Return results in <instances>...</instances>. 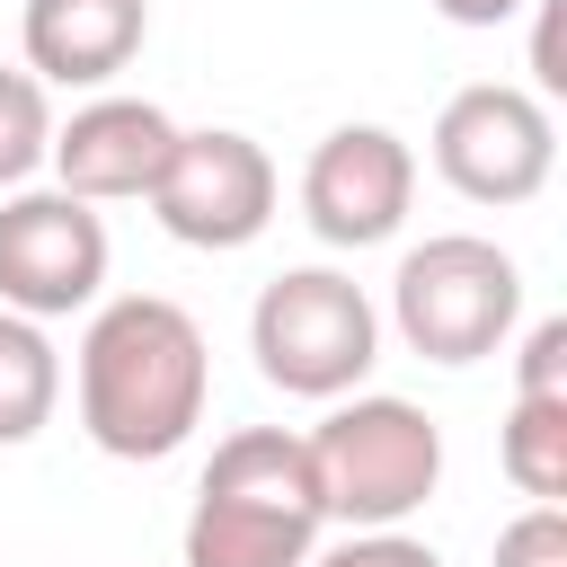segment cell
I'll list each match as a JSON object with an SVG mask.
<instances>
[{"instance_id":"6da1fadb","label":"cell","mask_w":567,"mask_h":567,"mask_svg":"<svg viewBox=\"0 0 567 567\" xmlns=\"http://www.w3.org/2000/svg\"><path fill=\"white\" fill-rule=\"evenodd\" d=\"M80 434L106 461H168L213 399V354L195 310H177L168 292H115L89 310L80 328Z\"/></svg>"},{"instance_id":"7a4b0ae2","label":"cell","mask_w":567,"mask_h":567,"mask_svg":"<svg viewBox=\"0 0 567 567\" xmlns=\"http://www.w3.org/2000/svg\"><path fill=\"white\" fill-rule=\"evenodd\" d=\"M328 532L310 443L284 425H239L213 443L186 505V567H301Z\"/></svg>"},{"instance_id":"3957f363","label":"cell","mask_w":567,"mask_h":567,"mask_svg":"<svg viewBox=\"0 0 567 567\" xmlns=\"http://www.w3.org/2000/svg\"><path fill=\"white\" fill-rule=\"evenodd\" d=\"M301 443H310L319 505L346 532H390V523H408L443 487V425L416 399H390V390L328 399V416Z\"/></svg>"},{"instance_id":"277c9868","label":"cell","mask_w":567,"mask_h":567,"mask_svg":"<svg viewBox=\"0 0 567 567\" xmlns=\"http://www.w3.org/2000/svg\"><path fill=\"white\" fill-rule=\"evenodd\" d=\"M514 319H523V266L478 230H434L390 275V328L408 337V354L443 372L505 354Z\"/></svg>"},{"instance_id":"5b68a950","label":"cell","mask_w":567,"mask_h":567,"mask_svg":"<svg viewBox=\"0 0 567 567\" xmlns=\"http://www.w3.org/2000/svg\"><path fill=\"white\" fill-rule=\"evenodd\" d=\"M248 354L284 399H346L381 363V310L337 266H284L248 310Z\"/></svg>"},{"instance_id":"8992f818","label":"cell","mask_w":567,"mask_h":567,"mask_svg":"<svg viewBox=\"0 0 567 567\" xmlns=\"http://www.w3.org/2000/svg\"><path fill=\"white\" fill-rule=\"evenodd\" d=\"M425 151H434V177L461 204H496L505 213V204H532L549 186V168H558V115H549V97H532L514 80H470V89L443 97Z\"/></svg>"},{"instance_id":"52a82bcc","label":"cell","mask_w":567,"mask_h":567,"mask_svg":"<svg viewBox=\"0 0 567 567\" xmlns=\"http://www.w3.org/2000/svg\"><path fill=\"white\" fill-rule=\"evenodd\" d=\"M106 221L71 186H9L0 195V310L71 319L106 292Z\"/></svg>"},{"instance_id":"ba28073f","label":"cell","mask_w":567,"mask_h":567,"mask_svg":"<svg viewBox=\"0 0 567 567\" xmlns=\"http://www.w3.org/2000/svg\"><path fill=\"white\" fill-rule=\"evenodd\" d=\"M275 195H284V186H275V159H266L257 133H239V124H195V133H177V151H168V168H159V186H151V213H159V230H168L177 248L221 257V248L266 239Z\"/></svg>"},{"instance_id":"9c48e42d","label":"cell","mask_w":567,"mask_h":567,"mask_svg":"<svg viewBox=\"0 0 567 567\" xmlns=\"http://www.w3.org/2000/svg\"><path fill=\"white\" fill-rule=\"evenodd\" d=\"M416 204V151L390 124H337L301 168V221L328 248H381L399 239Z\"/></svg>"},{"instance_id":"30bf717a","label":"cell","mask_w":567,"mask_h":567,"mask_svg":"<svg viewBox=\"0 0 567 567\" xmlns=\"http://www.w3.org/2000/svg\"><path fill=\"white\" fill-rule=\"evenodd\" d=\"M168 151H177L168 106L124 97V89H97L89 106H71V115L53 124L44 168H53V186H71L80 204H151Z\"/></svg>"},{"instance_id":"8fae6325","label":"cell","mask_w":567,"mask_h":567,"mask_svg":"<svg viewBox=\"0 0 567 567\" xmlns=\"http://www.w3.org/2000/svg\"><path fill=\"white\" fill-rule=\"evenodd\" d=\"M151 35V0H27L18 44L44 89H106Z\"/></svg>"},{"instance_id":"7c38bea8","label":"cell","mask_w":567,"mask_h":567,"mask_svg":"<svg viewBox=\"0 0 567 567\" xmlns=\"http://www.w3.org/2000/svg\"><path fill=\"white\" fill-rule=\"evenodd\" d=\"M62 408V354L44 337V319H18L0 310V452L35 443Z\"/></svg>"},{"instance_id":"4fadbf2b","label":"cell","mask_w":567,"mask_h":567,"mask_svg":"<svg viewBox=\"0 0 567 567\" xmlns=\"http://www.w3.org/2000/svg\"><path fill=\"white\" fill-rule=\"evenodd\" d=\"M496 461H505L514 496L558 505L567 496V399H514L496 425Z\"/></svg>"},{"instance_id":"5bb4252c","label":"cell","mask_w":567,"mask_h":567,"mask_svg":"<svg viewBox=\"0 0 567 567\" xmlns=\"http://www.w3.org/2000/svg\"><path fill=\"white\" fill-rule=\"evenodd\" d=\"M44 151H53V89L18 62H0V195L9 186H27L35 168H44Z\"/></svg>"},{"instance_id":"9a60e30c","label":"cell","mask_w":567,"mask_h":567,"mask_svg":"<svg viewBox=\"0 0 567 567\" xmlns=\"http://www.w3.org/2000/svg\"><path fill=\"white\" fill-rule=\"evenodd\" d=\"M514 399H567V319H532L514 346Z\"/></svg>"},{"instance_id":"2e32d148","label":"cell","mask_w":567,"mask_h":567,"mask_svg":"<svg viewBox=\"0 0 567 567\" xmlns=\"http://www.w3.org/2000/svg\"><path fill=\"white\" fill-rule=\"evenodd\" d=\"M496 567H567V514L558 505H523L496 532Z\"/></svg>"},{"instance_id":"e0dca14e","label":"cell","mask_w":567,"mask_h":567,"mask_svg":"<svg viewBox=\"0 0 567 567\" xmlns=\"http://www.w3.org/2000/svg\"><path fill=\"white\" fill-rule=\"evenodd\" d=\"M301 567H443V558H434L425 540H408V532L390 523V532H346L337 549H310Z\"/></svg>"},{"instance_id":"ac0fdd59","label":"cell","mask_w":567,"mask_h":567,"mask_svg":"<svg viewBox=\"0 0 567 567\" xmlns=\"http://www.w3.org/2000/svg\"><path fill=\"white\" fill-rule=\"evenodd\" d=\"M532 97H567V0H532Z\"/></svg>"},{"instance_id":"d6986e66","label":"cell","mask_w":567,"mask_h":567,"mask_svg":"<svg viewBox=\"0 0 567 567\" xmlns=\"http://www.w3.org/2000/svg\"><path fill=\"white\" fill-rule=\"evenodd\" d=\"M452 27H505V18H523L532 0H434Z\"/></svg>"},{"instance_id":"ffe728a7","label":"cell","mask_w":567,"mask_h":567,"mask_svg":"<svg viewBox=\"0 0 567 567\" xmlns=\"http://www.w3.org/2000/svg\"><path fill=\"white\" fill-rule=\"evenodd\" d=\"M0 567H9V558H0Z\"/></svg>"}]
</instances>
